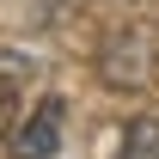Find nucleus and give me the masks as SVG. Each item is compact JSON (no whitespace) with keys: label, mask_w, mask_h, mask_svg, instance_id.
Returning <instances> with one entry per match:
<instances>
[{"label":"nucleus","mask_w":159,"mask_h":159,"mask_svg":"<svg viewBox=\"0 0 159 159\" xmlns=\"http://www.w3.org/2000/svg\"><path fill=\"white\" fill-rule=\"evenodd\" d=\"M61 122H67V104H61V98H43L37 110L19 122V135L6 141V159H49L61 147Z\"/></svg>","instance_id":"nucleus-2"},{"label":"nucleus","mask_w":159,"mask_h":159,"mask_svg":"<svg viewBox=\"0 0 159 159\" xmlns=\"http://www.w3.org/2000/svg\"><path fill=\"white\" fill-rule=\"evenodd\" d=\"M92 67H98L104 92H122V98L159 92V31L153 25H116L98 43V61Z\"/></svg>","instance_id":"nucleus-1"},{"label":"nucleus","mask_w":159,"mask_h":159,"mask_svg":"<svg viewBox=\"0 0 159 159\" xmlns=\"http://www.w3.org/2000/svg\"><path fill=\"white\" fill-rule=\"evenodd\" d=\"M31 74L25 61H12V55H0V135L12 129V116H19V80Z\"/></svg>","instance_id":"nucleus-4"},{"label":"nucleus","mask_w":159,"mask_h":159,"mask_svg":"<svg viewBox=\"0 0 159 159\" xmlns=\"http://www.w3.org/2000/svg\"><path fill=\"white\" fill-rule=\"evenodd\" d=\"M86 0H31V12H37V25H61V19H74Z\"/></svg>","instance_id":"nucleus-5"},{"label":"nucleus","mask_w":159,"mask_h":159,"mask_svg":"<svg viewBox=\"0 0 159 159\" xmlns=\"http://www.w3.org/2000/svg\"><path fill=\"white\" fill-rule=\"evenodd\" d=\"M116 159H159V116H135V122H129Z\"/></svg>","instance_id":"nucleus-3"}]
</instances>
